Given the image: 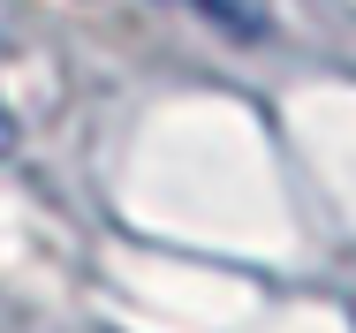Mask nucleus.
I'll return each instance as SVG.
<instances>
[{"label":"nucleus","instance_id":"nucleus-1","mask_svg":"<svg viewBox=\"0 0 356 333\" xmlns=\"http://www.w3.org/2000/svg\"><path fill=\"white\" fill-rule=\"evenodd\" d=\"M190 8H197V15H213L220 31H235V38H258V31H266V15H258L250 0H190Z\"/></svg>","mask_w":356,"mask_h":333},{"label":"nucleus","instance_id":"nucleus-2","mask_svg":"<svg viewBox=\"0 0 356 333\" xmlns=\"http://www.w3.org/2000/svg\"><path fill=\"white\" fill-rule=\"evenodd\" d=\"M8 144H15V122H8V106H0V152H8Z\"/></svg>","mask_w":356,"mask_h":333}]
</instances>
